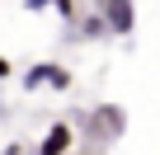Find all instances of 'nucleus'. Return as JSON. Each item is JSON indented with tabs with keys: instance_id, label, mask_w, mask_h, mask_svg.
I'll list each match as a JSON object with an SVG mask.
<instances>
[{
	"instance_id": "4",
	"label": "nucleus",
	"mask_w": 160,
	"mask_h": 155,
	"mask_svg": "<svg viewBox=\"0 0 160 155\" xmlns=\"http://www.w3.org/2000/svg\"><path fill=\"white\" fill-rule=\"evenodd\" d=\"M75 38H99V33H108L104 28V19H99V10H90V14H75Z\"/></svg>"
},
{
	"instance_id": "7",
	"label": "nucleus",
	"mask_w": 160,
	"mask_h": 155,
	"mask_svg": "<svg viewBox=\"0 0 160 155\" xmlns=\"http://www.w3.org/2000/svg\"><path fill=\"white\" fill-rule=\"evenodd\" d=\"M28 10H52V0H28Z\"/></svg>"
},
{
	"instance_id": "2",
	"label": "nucleus",
	"mask_w": 160,
	"mask_h": 155,
	"mask_svg": "<svg viewBox=\"0 0 160 155\" xmlns=\"http://www.w3.org/2000/svg\"><path fill=\"white\" fill-rule=\"evenodd\" d=\"M94 10H99V19H104V28L113 38H127L137 28V5H132V0H99Z\"/></svg>"
},
{
	"instance_id": "3",
	"label": "nucleus",
	"mask_w": 160,
	"mask_h": 155,
	"mask_svg": "<svg viewBox=\"0 0 160 155\" xmlns=\"http://www.w3.org/2000/svg\"><path fill=\"white\" fill-rule=\"evenodd\" d=\"M71 146H75V127L71 122H52L42 132V141H38V155H71Z\"/></svg>"
},
{
	"instance_id": "1",
	"label": "nucleus",
	"mask_w": 160,
	"mask_h": 155,
	"mask_svg": "<svg viewBox=\"0 0 160 155\" xmlns=\"http://www.w3.org/2000/svg\"><path fill=\"white\" fill-rule=\"evenodd\" d=\"M24 90H57V94H66L71 90V70L57 66V61H38V66L24 70Z\"/></svg>"
},
{
	"instance_id": "5",
	"label": "nucleus",
	"mask_w": 160,
	"mask_h": 155,
	"mask_svg": "<svg viewBox=\"0 0 160 155\" xmlns=\"http://www.w3.org/2000/svg\"><path fill=\"white\" fill-rule=\"evenodd\" d=\"M52 10L61 14V24H75V14H80V10H75V0H52Z\"/></svg>"
},
{
	"instance_id": "6",
	"label": "nucleus",
	"mask_w": 160,
	"mask_h": 155,
	"mask_svg": "<svg viewBox=\"0 0 160 155\" xmlns=\"http://www.w3.org/2000/svg\"><path fill=\"white\" fill-rule=\"evenodd\" d=\"M14 75V66H10V56H0V80H10Z\"/></svg>"
}]
</instances>
